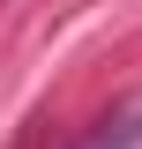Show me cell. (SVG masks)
I'll return each mask as SVG.
<instances>
[{
    "instance_id": "1",
    "label": "cell",
    "mask_w": 142,
    "mask_h": 149,
    "mask_svg": "<svg viewBox=\"0 0 142 149\" xmlns=\"http://www.w3.org/2000/svg\"><path fill=\"white\" fill-rule=\"evenodd\" d=\"M82 149H142V119H112V127H97Z\"/></svg>"
}]
</instances>
